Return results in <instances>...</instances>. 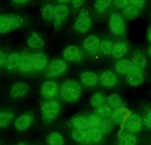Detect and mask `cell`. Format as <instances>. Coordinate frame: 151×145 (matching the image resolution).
I'll return each instance as SVG.
<instances>
[{
    "label": "cell",
    "mask_w": 151,
    "mask_h": 145,
    "mask_svg": "<svg viewBox=\"0 0 151 145\" xmlns=\"http://www.w3.org/2000/svg\"><path fill=\"white\" fill-rule=\"evenodd\" d=\"M129 4L144 10L146 4V0H129Z\"/></svg>",
    "instance_id": "43"
},
{
    "label": "cell",
    "mask_w": 151,
    "mask_h": 145,
    "mask_svg": "<svg viewBox=\"0 0 151 145\" xmlns=\"http://www.w3.org/2000/svg\"><path fill=\"white\" fill-rule=\"evenodd\" d=\"M90 128H98L99 127L103 119L95 114L93 113L90 115H87Z\"/></svg>",
    "instance_id": "40"
},
{
    "label": "cell",
    "mask_w": 151,
    "mask_h": 145,
    "mask_svg": "<svg viewBox=\"0 0 151 145\" xmlns=\"http://www.w3.org/2000/svg\"><path fill=\"white\" fill-rule=\"evenodd\" d=\"M69 7L65 4H58L55 6L54 27L56 31L62 28L70 15Z\"/></svg>",
    "instance_id": "6"
},
{
    "label": "cell",
    "mask_w": 151,
    "mask_h": 145,
    "mask_svg": "<svg viewBox=\"0 0 151 145\" xmlns=\"http://www.w3.org/2000/svg\"><path fill=\"white\" fill-rule=\"evenodd\" d=\"M109 27L110 31L114 35H122L126 31L125 19L121 14L117 12H112L109 17Z\"/></svg>",
    "instance_id": "5"
},
{
    "label": "cell",
    "mask_w": 151,
    "mask_h": 145,
    "mask_svg": "<svg viewBox=\"0 0 151 145\" xmlns=\"http://www.w3.org/2000/svg\"><path fill=\"white\" fill-rule=\"evenodd\" d=\"M30 90V87L27 84L19 81L16 82L12 85L8 93L12 98L18 100L26 97Z\"/></svg>",
    "instance_id": "8"
},
{
    "label": "cell",
    "mask_w": 151,
    "mask_h": 145,
    "mask_svg": "<svg viewBox=\"0 0 151 145\" xmlns=\"http://www.w3.org/2000/svg\"><path fill=\"white\" fill-rule=\"evenodd\" d=\"M21 52L8 53L4 68L9 71L17 70Z\"/></svg>",
    "instance_id": "21"
},
{
    "label": "cell",
    "mask_w": 151,
    "mask_h": 145,
    "mask_svg": "<svg viewBox=\"0 0 151 145\" xmlns=\"http://www.w3.org/2000/svg\"><path fill=\"white\" fill-rule=\"evenodd\" d=\"M143 10L129 4L125 9L122 10L121 14L125 20H133L139 17Z\"/></svg>",
    "instance_id": "19"
},
{
    "label": "cell",
    "mask_w": 151,
    "mask_h": 145,
    "mask_svg": "<svg viewBox=\"0 0 151 145\" xmlns=\"http://www.w3.org/2000/svg\"><path fill=\"white\" fill-rule=\"evenodd\" d=\"M137 138L135 134L127 131H122L119 135L117 145H137Z\"/></svg>",
    "instance_id": "23"
},
{
    "label": "cell",
    "mask_w": 151,
    "mask_h": 145,
    "mask_svg": "<svg viewBox=\"0 0 151 145\" xmlns=\"http://www.w3.org/2000/svg\"><path fill=\"white\" fill-rule=\"evenodd\" d=\"M17 145H26L25 144H23V143H20V144H18Z\"/></svg>",
    "instance_id": "48"
},
{
    "label": "cell",
    "mask_w": 151,
    "mask_h": 145,
    "mask_svg": "<svg viewBox=\"0 0 151 145\" xmlns=\"http://www.w3.org/2000/svg\"><path fill=\"white\" fill-rule=\"evenodd\" d=\"M73 139L79 144L83 145H91L89 140L87 130H76L72 133Z\"/></svg>",
    "instance_id": "29"
},
{
    "label": "cell",
    "mask_w": 151,
    "mask_h": 145,
    "mask_svg": "<svg viewBox=\"0 0 151 145\" xmlns=\"http://www.w3.org/2000/svg\"><path fill=\"white\" fill-rule=\"evenodd\" d=\"M124 131L135 134L141 131L142 128V117L135 113L131 114L123 123Z\"/></svg>",
    "instance_id": "7"
},
{
    "label": "cell",
    "mask_w": 151,
    "mask_h": 145,
    "mask_svg": "<svg viewBox=\"0 0 151 145\" xmlns=\"http://www.w3.org/2000/svg\"><path fill=\"white\" fill-rule=\"evenodd\" d=\"M70 125L74 129L87 130L89 128L87 115L76 116L70 121Z\"/></svg>",
    "instance_id": "28"
},
{
    "label": "cell",
    "mask_w": 151,
    "mask_h": 145,
    "mask_svg": "<svg viewBox=\"0 0 151 145\" xmlns=\"http://www.w3.org/2000/svg\"><path fill=\"white\" fill-rule=\"evenodd\" d=\"M32 55L28 52H21L17 71L24 73H30L33 71Z\"/></svg>",
    "instance_id": "17"
},
{
    "label": "cell",
    "mask_w": 151,
    "mask_h": 145,
    "mask_svg": "<svg viewBox=\"0 0 151 145\" xmlns=\"http://www.w3.org/2000/svg\"><path fill=\"white\" fill-rule=\"evenodd\" d=\"M127 82L130 86L137 87L143 84L145 81L144 72L135 68L126 75Z\"/></svg>",
    "instance_id": "16"
},
{
    "label": "cell",
    "mask_w": 151,
    "mask_h": 145,
    "mask_svg": "<svg viewBox=\"0 0 151 145\" xmlns=\"http://www.w3.org/2000/svg\"><path fill=\"white\" fill-rule=\"evenodd\" d=\"M128 50V45L125 42L120 41L114 43L111 54L115 58H121L125 56Z\"/></svg>",
    "instance_id": "26"
},
{
    "label": "cell",
    "mask_w": 151,
    "mask_h": 145,
    "mask_svg": "<svg viewBox=\"0 0 151 145\" xmlns=\"http://www.w3.org/2000/svg\"><path fill=\"white\" fill-rule=\"evenodd\" d=\"M60 110L59 102L54 99L42 101L41 103L40 111L43 122L50 123L54 121L58 117Z\"/></svg>",
    "instance_id": "3"
},
{
    "label": "cell",
    "mask_w": 151,
    "mask_h": 145,
    "mask_svg": "<svg viewBox=\"0 0 151 145\" xmlns=\"http://www.w3.org/2000/svg\"><path fill=\"white\" fill-rule=\"evenodd\" d=\"M41 13L43 20L46 21L53 20L55 16V6L51 4H44L42 7Z\"/></svg>",
    "instance_id": "33"
},
{
    "label": "cell",
    "mask_w": 151,
    "mask_h": 145,
    "mask_svg": "<svg viewBox=\"0 0 151 145\" xmlns=\"http://www.w3.org/2000/svg\"><path fill=\"white\" fill-rule=\"evenodd\" d=\"M106 104L112 109H122L126 106L121 97L116 93H112L107 97Z\"/></svg>",
    "instance_id": "25"
},
{
    "label": "cell",
    "mask_w": 151,
    "mask_h": 145,
    "mask_svg": "<svg viewBox=\"0 0 151 145\" xmlns=\"http://www.w3.org/2000/svg\"><path fill=\"white\" fill-rule=\"evenodd\" d=\"M32 60L33 71L37 72L44 70L48 61L47 56L41 52L32 54Z\"/></svg>",
    "instance_id": "15"
},
{
    "label": "cell",
    "mask_w": 151,
    "mask_h": 145,
    "mask_svg": "<svg viewBox=\"0 0 151 145\" xmlns=\"http://www.w3.org/2000/svg\"><path fill=\"white\" fill-rule=\"evenodd\" d=\"M107 97L104 93L98 92L95 93L91 98V104L94 108L106 104Z\"/></svg>",
    "instance_id": "36"
},
{
    "label": "cell",
    "mask_w": 151,
    "mask_h": 145,
    "mask_svg": "<svg viewBox=\"0 0 151 145\" xmlns=\"http://www.w3.org/2000/svg\"><path fill=\"white\" fill-rule=\"evenodd\" d=\"M127 112L125 108L122 109H112L110 119L114 125H121L123 124L125 120Z\"/></svg>",
    "instance_id": "32"
},
{
    "label": "cell",
    "mask_w": 151,
    "mask_h": 145,
    "mask_svg": "<svg viewBox=\"0 0 151 145\" xmlns=\"http://www.w3.org/2000/svg\"><path fill=\"white\" fill-rule=\"evenodd\" d=\"M34 120V114L32 112H27L21 115L15 120L14 126L17 130L24 131L32 125Z\"/></svg>",
    "instance_id": "12"
},
{
    "label": "cell",
    "mask_w": 151,
    "mask_h": 145,
    "mask_svg": "<svg viewBox=\"0 0 151 145\" xmlns=\"http://www.w3.org/2000/svg\"><path fill=\"white\" fill-rule=\"evenodd\" d=\"M112 109L107 105H104L94 109V114L99 116L101 119L110 118Z\"/></svg>",
    "instance_id": "38"
},
{
    "label": "cell",
    "mask_w": 151,
    "mask_h": 145,
    "mask_svg": "<svg viewBox=\"0 0 151 145\" xmlns=\"http://www.w3.org/2000/svg\"><path fill=\"white\" fill-rule=\"evenodd\" d=\"M113 0H95L94 7L95 11L99 14H104L111 6Z\"/></svg>",
    "instance_id": "31"
},
{
    "label": "cell",
    "mask_w": 151,
    "mask_h": 145,
    "mask_svg": "<svg viewBox=\"0 0 151 145\" xmlns=\"http://www.w3.org/2000/svg\"><path fill=\"white\" fill-rule=\"evenodd\" d=\"M113 4L116 9L122 11L128 5L129 0H113Z\"/></svg>",
    "instance_id": "42"
},
{
    "label": "cell",
    "mask_w": 151,
    "mask_h": 145,
    "mask_svg": "<svg viewBox=\"0 0 151 145\" xmlns=\"http://www.w3.org/2000/svg\"><path fill=\"white\" fill-rule=\"evenodd\" d=\"M89 140L91 145L100 144L104 139V135L98 128H90L87 130Z\"/></svg>",
    "instance_id": "24"
},
{
    "label": "cell",
    "mask_w": 151,
    "mask_h": 145,
    "mask_svg": "<svg viewBox=\"0 0 151 145\" xmlns=\"http://www.w3.org/2000/svg\"><path fill=\"white\" fill-rule=\"evenodd\" d=\"M114 124L110 118L102 120L98 128L102 131L105 136L111 134L114 128Z\"/></svg>",
    "instance_id": "37"
},
{
    "label": "cell",
    "mask_w": 151,
    "mask_h": 145,
    "mask_svg": "<svg viewBox=\"0 0 151 145\" xmlns=\"http://www.w3.org/2000/svg\"><path fill=\"white\" fill-rule=\"evenodd\" d=\"M100 40L97 35H92L87 37L83 43L84 50L91 56L94 57L98 55Z\"/></svg>",
    "instance_id": "11"
},
{
    "label": "cell",
    "mask_w": 151,
    "mask_h": 145,
    "mask_svg": "<svg viewBox=\"0 0 151 145\" xmlns=\"http://www.w3.org/2000/svg\"><path fill=\"white\" fill-rule=\"evenodd\" d=\"M28 23L27 18L18 14H0V35L6 34L25 27Z\"/></svg>",
    "instance_id": "1"
},
{
    "label": "cell",
    "mask_w": 151,
    "mask_h": 145,
    "mask_svg": "<svg viewBox=\"0 0 151 145\" xmlns=\"http://www.w3.org/2000/svg\"><path fill=\"white\" fill-rule=\"evenodd\" d=\"M114 43L111 40L105 39L100 41L98 50V55L107 56L111 54Z\"/></svg>",
    "instance_id": "30"
},
{
    "label": "cell",
    "mask_w": 151,
    "mask_h": 145,
    "mask_svg": "<svg viewBox=\"0 0 151 145\" xmlns=\"http://www.w3.org/2000/svg\"><path fill=\"white\" fill-rule=\"evenodd\" d=\"M147 37L148 40L151 44V26L150 27L147 32Z\"/></svg>",
    "instance_id": "46"
},
{
    "label": "cell",
    "mask_w": 151,
    "mask_h": 145,
    "mask_svg": "<svg viewBox=\"0 0 151 145\" xmlns=\"http://www.w3.org/2000/svg\"><path fill=\"white\" fill-rule=\"evenodd\" d=\"M132 61L135 69L145 72L147 66V62L145 56L141 50H135L133 53Z\"/></svg>",
    "instance_id": "20"
},
{
    "label": "cell",
    "mask_w": 151,
    "mask_h": 145,
    "mask_svg": "<svg viewBox=\"0 0 151 145\" xmlns=\"http://www.w3.org/2000/svg\"><path fill=\"white\" fill-rule=\"evenodd\" d=\"M92 25V18L89 10L86 7L82 8L76 18L73 26L74 30L79 33L85 34L89 30Z\"/></svg>",
    "instance_id": "4"
},
{
    "label": "cell",
    "mask_w": 151,
    "mask_h": 145,
    "mask_svg": "<svg viewBox=\"0 0 151 145\" xmlns=\"http://www.w3.org/2000/svg\"><path fill=\"white\" fill-rule=\"evenodd\" d=\"M58 3L60 4L68 3L71 2L72 8L73 11L76 12L83 8V6L86 2L87 0H57Z\"/></svg>",
    "instance_id": "39"
},
{
    "label": "cell",
    "mask_w": 151,
    "mask_h": 145,
    "mask_svg": "<svg viewBox=\"0 0 151 145\" xmlns=\"http://www.w3.org/2000/svg\"><path fill=\"white\" fill-rule=\"evenodd\" d=\"M148 54H149V56L151 58V45L148 50Z\"/></svg>",
    "instance_id": "47"
},
{
    "label": "cell",
    "mask_w": 151,
    "mask_h": 145,
    "mask_svg": "<svg viewBox=\"0 0 151 145\" xmlns=\"http://www.w3.org/2000/svg\"><path fill=\"white\" fill-rule=\"evenodd\" d=\"M8 54V52L0 49V68L4 67Z\"/></svg>",
    "instance_id": "45"
},
{
    "label": "cell",
    "mask_w": 151,
    "mask_h": 145,
    "mask_svg": "<svg viewBox=\"0 0 151 145\" xmlns=\"http://www.w3.org/2000/svg\"><path fill=\"white\" fill-rule=\"evenodd\" d=\"M27 43L28 47L33 49L42 48L45 44L42 36L35 31H32L30 32L27 40Z\"/></svg>",
    "instance_id": "18"
},
{
    "label": "cell",
    "mask_w": 151,
    "mask_h": 145,
    "mask_svg": "<svg viewBox=\"0 0 151 145\" xmlns=\"http://www.w3.org/2000/svg\"><path fill=\"white\" fill-rule=\"evenodd\" d=\"M14 118V113L10 110L0 111V127L4 128L9 124Z\"/></svg>",
    "instance_id": "35"
},
{
    "label": "cell",
    "mask_w": 151,
    "mask_h": 145,
    "mask_svg": "<svg viewBox=\"0 0 151 145\" xmlns=\"http://www.w3.org/2000/svg\"><path fill=\"white\" fill-rule=\"evenodd\" d=\"M150 110L151 111V109H150Z\"/></svg>",
    "instance_id": "49"
},
{
    "label": "cell",
    "mask_w": 151,
    "mask_h": 145,
    "mask_svg": "<svg viewBox=\"0 0 151 145\" xmlns=\"http://www.w3.org/2000/svg\"><path fill=\"white\" fill-rule=\"evenodd\" d=\"M31 0H11L13 6L16 7H23L30 2Z\"/></svg>",
    "instance_id": "44"
},
{
    "label": "cell",
    "mask_w": 151,
    "mask_h": 145,
    "mask_svg": "<svg viewBox=\"0 0 151 145\" xmlns=\"http://www.w3.org/2000/svg\"><path fill=\"white\" fill-rule=\"evenodd\" d=\"M142 119L143 125L149 129L151 130V111L149 110L144 115Z\"/></svg>",
    "instance_id": "41"
},
{
    "label": "cell",
    "mask_w": 151,
    "mask_h": 145,
    "mask_svg": "<svg viewBox=\"0 0 151 145\" xmlns=\"http://www.w3.org/2000/svg\"><path fill=\"white\" fill-rule=\"evenodd\" d=\"M60 89L57 82L54 80L46 81L41 87L42 96L46 100L52 99L55 97L59 92Z\"/></svg>",
    "instance_id": "10"
},
{
    "label": "cell",
    "mask_w": 151,
    "mask_h": 145,
    "mask_svg": "<svg viewBox=\"0 0 151 145\" xmlns=\"http://www.w3.org/2000/svg\"><path fill=\"white\" fill-rule=\"evenodd\" d=\"M67 63L61 59H56L52 61L48 66L47 76L54 78L61 76L66 71Z\"/></svg>",
    "instance_id": "9"
},
{
    "label": "cell",
    "mask_w": 151,
    "mask_h": 145,
    "mask_svg": "<svg viewBox=\"0 0 151 145\" xmlns=\"http://www.w3.org/2000/svg\"><path fill=\"white\" fill-rule=\"evenodd\" d=\"M64 58L72 63H79L83 58V53L81 48L75 46L66 48L63 52Z\"/></svg>",
    "instance_id": "13"
},
{
    "label": "cell",
    "mask_w": 151,
    "mask_h": 145,
    "mask_svg": "<svg viewBox=\"0 0 151 145\" xmlns=\"http://www.w3.org/2000/svg\"><path fill=\"white\" fill-rule=\"evenodd\" d=\"M100 84L106 88L114 87L118 82V77L116 74L110 70H106L101 73L99 77Z\"/></svg>",
    "instance_id": "14"
},
{
    "label": "cell",
    "mask_w": 151,
    "mask_h": 145,
    "mask_svg": "<svg viewBox=\"0 0 151 145\" xmlns=\"http://www.w3.org/2000/svg\"><path fill=\"white\" fill-rule=\"evenodd\" d=\"M63 100L68 103L76 102L81 98L82 94L81 85L74 80L65 81L61 85L59 91Z\"/></svg>",
    "instance_id": "2"
},
{
    "label": "cell",
    "mask_w": 151,
    "mask_h": 145,
    "mask_svg": "<svg viewBox=\"0 0 151 145\" xmlns=\"http://www.w3.org/2000/svg\"><path fill=\"white\" fill-rule=\"evenodd\" d=\"M116 71L121 75H126L135 69L132 60L123 59L119 60L115 66Z\"/></svg>",
    "instance_id": "22"
},
{
    "label": "cell",
    "mask_w": 151,
    "mask_h": 145,
    "mask_svg": "<svg viewBox=\"0 0 151 145\" xmlns=\"http://www.w3.org/2000/svg\"><path fill=\"white\" fill-rule=\"evenodd\" d=\"M81 82L84 86L94 87L99 82V76L92 72L87 71L83 73L81 76Z\"/></svg>",
    "instance_id": "27"
},
{
    "label": "cell",
    "mask_w": 151,
    "mask_h": 145,
    "mask_svg": "<svg viewBox=\"0 0 151 145\" xmlns=\"http://www.w3.org/2000/svg\"><path fill=\"white\" fill-rule=\"evenodd\" d=\"M47 145H64L65 140L63 137L58 132H53L50 133L46 139Z\"/></svg>",
    "instance_id": "34"
}]
</instances>
